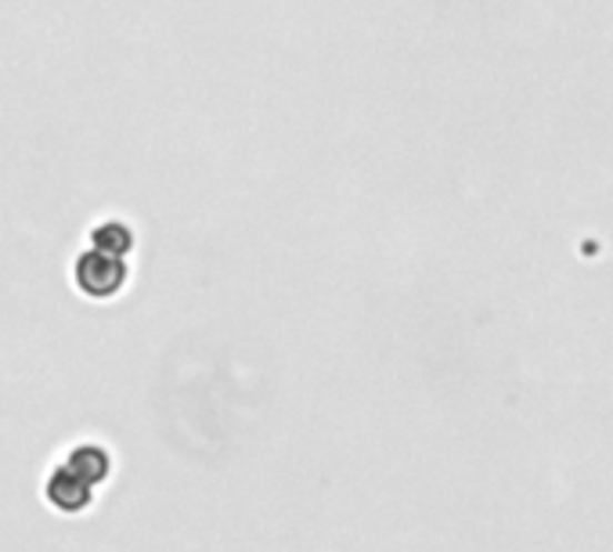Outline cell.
<instances>
[{
    "mask_svg": "<svg viewBox=\"0 0 613 552\" xmlns=\"http://www.w3.org/2000/svg\"><path fill=\"white\" fill-rule=\"evenodd\" d=\"M66 466L83 476L87 484L98 488V484H105L109 481V473H112V455L105 452L101 444H77L72 452L66 455Z\"/></svg>",
    "mask_w": 613,
    "mask_h": 552,
    "instance_id": "obj_3",
    "label": "cell"
},
{
    "mask_svg": "<svg viewBox=\"0 0 613 552\" xmlns=\"http://www.w3.org/2000/svg\"><path fill=\"white\" fill-rule=\"evenodd\" d=\"M127 245H130V231L120 224H105V228L94 231V250H101V253L120 257V253H127Z\"/></svg>",
    "mask_w": 613,
    "mask_h": 552,
    "instance_id": "obj_4",
    "label": "cell"
},
{
    "mask_svg": "<svg viewBox=\"0 0 613 552\" xmlns=\"http://www.w3.org/2000/svg\"><path fill=\"white\" fill-rule=\"evenodd\" d=\"M43 499H48V505L54 513H62V516H80L91 510V502H94V488L83 481V476L72 473L66 462L62 466H54L51 476H48V484H43Z\"/></svg>",
    "mask_w": 613,
    "mask_h": 552,
    "instance_id": "obj_1",
    "label": "cell"
},
{
    "mask_svg": "<svg viewBox=\"0 0 613 552\" xmlns=\"http://www.w3.org/2000/svg\"><path fill=\"white\" fill-rule=\"evenodd\" d=\"M123 282H127V271H123L120 257H109L101 250H91V253L80 257V264H77L80 293H87V297H112V293H120Z\"/></svg>",
    "mask_w": 613,
    "mask_h": 552,
    "instance_id": "obj_2",
    "label": "cell"
}]
</instances>
